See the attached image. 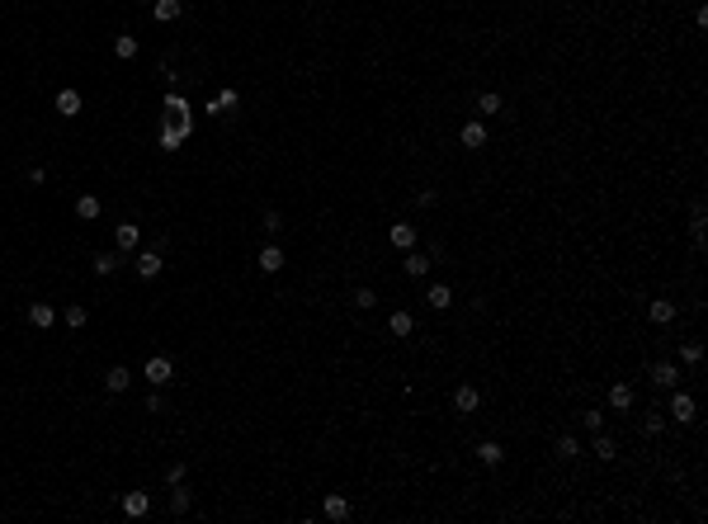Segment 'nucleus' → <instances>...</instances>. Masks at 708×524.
Instances as JSON below:
<instances>
[{"label":"nucleus","instance_id":"obj_1","mask_svg":"<svg viewBox=\"0 0 708 524\" xmlns=\"http://www.w3.org/2000/svg\"><path fill=\"white\" fill-rule=\"evenodd\" d=\"M142 378H147L152 388H161V383H170V378H175V364H170L165 354H147V364H142Z\"/></svg>","mask_w":708,"mask_h":524},{"label":"nucleus","instance_id":"obj_2","mask_svg":"<svg viewBox=\"0 0 708 524\" xmlns=\"http://www.w3.org/2000/svg\"><path fill=\"white\" fill-rule=\"evenodd\" d=\"M694 411H699V406H694V397L680 392V388H671V420L689 425V420H694Z\"/></svg>","mask_w":708,"mask_h":524},{"label":"nucleus","instance_id":"obj_3","mask_svg":"<svg viewBox=\"0 0 708 524\" xmlns=\"http://www.w3.org/2000/svg\"><path fill=\"white\" fill-rule=\"evenodd\" d=\"M132 269H137V279H156L161 269H165V260H161V251H137Z\"/></svg>","mask_w":708,"mask_h":524},{"label":"nucleus","instance_id":"obj_4","mask_svg":"<svg viewBox=\"0 0 708 524\" xmlns=\"http://www.w3.org/2000/svg\"><path fill=\"white\" fill-rule=\"evenodd\" d=\"M652 383L656 388H680V364H671V359L652 364Z\"/></svg>","mask_w":708,"mask_h":524},{"label":"nucleus","instance_id":"obj_5","mask_svg":"<svg viewBox=\"0 0 708 524\" xmlns=\"http://www.w3.org/2000/svg\"><path fill=\"white\" fill-rule=\"evenodd\" d=\"M430 264H435L430 255H420V251H406V260H401V274H406V279H425V274H430Z\"/></svg>","mask_w":708,"mask_h":524},{"label":"nucleus","instance_id":"obj_6","mask_svg":"<svg viewBox=\"0 0 708 524\" xmlns=\"http://www.w3.org/2000/svg\"><path fill=\"white\" fill-rule=\"evenodd\" d=\"M184 15V0H152V19H161V24H175Z\"/></svg>","mask_w":708,"mask_h":524},{"label":"nucleus","instance_id":"obj_7","mask_svg":"<svg viewBox=\"0 0 708 524\" xmlns=\"http://www.w3.org/2000/svg\"><path fill=\"white\" fill-rule=\"evenodd\" d=\"M80 109H85L80 90H57V114H62V118H76Z\"/></svg>","mask_w":708,"mask_h":524},{"label":"nucleus","instance_id":"obj_8","mask_svg":"<svg viewBox=\"0 0 708 524\" xmlns=\"http://www.w3.org/2000/svg\"><path fill=\"white\" fill-rule=\"evenodd\" d=\"M458 142H463L468 152H482V147H487V123H463Z\"/></svg>","mask_w":708,"mask_h":524},{"label":"nucleus","instance_id":"obj_9","mask_svg":"<svg viewBox=\"0 0 708 524\" xmlns=\"http://www.w3.org/2000/svg\"><path fill=\"white\" fill-rule=\"evenodd\" d=\"M147 510H152V491H128V496H123V515L142 520Z\"/></svg>","mask_w":708,"mask_h":524},{"label":"nucleus","instance_id":"obj_10","mask_svg":"<svg viewBox=\"0 0 708 524\" xmlns=\"http://www.w3.org/2000/svg\"><path fill=\"white\" fill-rule=\"evenodd\" d=\"M137 241H142V227H137V222H118L114 246H118V251H137Z\"/></svg>","mask_w":708,"mask_h":524},{"label":"nucleus","instance_id":"obj_11","mask_svg":"<svg viewBox=\"0 0 708 524\" xmlns=\"http://www.w3.org/2000/svg\"><path fill=\"white\" fill-rule=\"evenodd\" d=\"M453 406H458V411H463V416H472V411H477V406H482V392H477V388H468V383H463V388H453Z\"/></svg>","mask_w":708,"mask_h":524},{"label":"nucleus","instance_id":"obj_12","mask_svg":"<svg viewBox=\"0 0 708 524\" xmlns=\"http://www.w3.org/2000/svg\"><path fill=\"white\" fill-rule=\"evenodd\" d=\"M53 321H57V307H53V302H33V307H28V326H38V331H48Z\"/></svg>","mask_w":708,"mask_h":524},{"label":"nucleus","instance_id":"obj_13","mask_svg":"<svg viewBox=\"0 0 708 524\" xmlns=\"http://www.w3.org/2000/svg\"><path fill=\"white\" fill-rule=\"evenodd\" d=\"M388 236H392L397 251H416V227H411V222H392V232H388Z\"/></svg>","mask_w":708,"mask_h":524},{"label":"nucleus","instance_id":"obj_14","mask_svg":"<svg viewBox=\"0 0 708 524\" xmlns=\"http://www.w3.org/2000/svg\"><path fill=\"white\" fill-rule=\"evenodd\" d=\"M388 331H392L397 341H406V336L416 331V316H411V312H392V316H388Z\"/></svg>","mask_w":708,"mask_h":524},{"label":"nucleus","instance_id":"obj_15","mask_svg":"<svg viewBox=\"0 0 708 524\" xmlns=\"http://www.w3.org/2000/svg\"><path fill=\"white\" fill-rule=\"evenodd\" d=\"M321 510H326V520H350V500L341 491H331V496L321 500Z\"/></svg>","mask_w":708,"mask_h":524},{"label":"nucleus","instance_id":"obj_16","mask_svg":"<svg viewBox=\"0 0 708 524\" xmlns=\"http://www.w3.org/2000/svg\"><path fill=\"white\" fill-rule=\"evenodd\" d=\"M425 302H430L435 312H444V307H453V289H448V284H430V293H425Z\"/></svg>","mask_w":708,"mask_h":524},{"label":"nucleus","instance_id":"obj_17","mask_svg":"<svg viewBox=\"0 0 708 524\" xmlns=\"http://www.w3.org/2000/svg\"><path fill=\"white\" fill-rule=\"evenodd\" d=\"M477 458H482L487 468H500V463H505V449H500L496 440H482V444H477Z\"/></svg>","mask_w":708,"mask_h":524},{"label":"nucleus","instance_id":"obj_18","mask_svg":"<svg viewBox=\"0 0 708 524\" xmlns=\"http://www.w3.org/2000/svg\"><path fill=\"white\" fill-rule=\"evenodd\" d=\"M128 383H132V373H128L123 364H114V368L105 373V388H109V392H128Z\"/></svg>","mask_w":708,"mask_h":524},{"label":"nucleus","instance_id":"obj_19","mask_svg":"<svg viewBox=\"0 0 708 524\" xmlns=\"http://www.w3.org/2000/svg\"><path fill=\"white\" fill-rule=\"evenodd\" d=\"M647 316H652L656 326H666V321H675V302L671 298H656L652 307H647Z\"/></svg>","mask_w":708,"mask_h":524},{"label":"nucleus","instance_id":"obj_20","mask_svg":"<svg viewBox=\"0 0 708 524\" xmlns=\"http://www.w3.org/2000/svg\"><path fill=\"white\" fill-rule=\"evenodd\" d=\"M609 406H614V411H633V388L628 383H614V388H609Z\"/></svg>","mask_w":708,"mask_h":524},{"label":"nucleus","instance_id":"obj_21","mask_svg":"<svg viewBox=\"0 0 708 524\" xmlns=\"http://www.w3.org/2000/svg\"><path fill=\"white\" fill-rule=\"evenodd\" d=\"M184 137H189V132H184L180 123H170V128H161V147H165V152H180Z\"/></svg>","mask_w":708,"mask_h":524},{"label":"nucleus","instance_id":"obj_22","mask_svg":"<svg viewBox=\"0 0 708 524\" xmlns=\"http://www.w3.org/2000/svg\"><path fill=\"white\" fill-rule=\"evenodd\" d=\"M76 217H80V222H95V217H100V199H95V194H80V199H76Z\"/></svg>","mask_w":708,"mask_h":524},{"label":"nucleus","instance_id":"obj_23","mask_svg":"<svg viewBox=\"0 0 708 524\" xmlns=\"http://www.w3.org/2000/svg\"><path fill=\"white\" fill-rule=\"evenodd\" d=\"M260 269H264V274H279V269H284V251H279V246H264V251H260Z\"/></svg>","mask_w":708,"mask_h":524},{"label":"nucleus","instance_id":"obj_24","mask_svg":"<svg viewBox=\"0 0 708 524\" xmlns=\"http://www.w3.org/2000/svg\"><path fill=\"white\" fill-rule=\"evenodd\" d=\"M114 57H118V62H132V57H137V38H132V33H118V38H114Z\"/></svg>","mask_w":708,"mask_h":524},{"label":"nucleus","instance_id":"obj_25","mask_svg":"<svg viewBox=\"0 0 708 524\" xmlns=\"http://www.w3.org/2000/svg\"><path fill=\"white\" fill-rule=\"evenodd\" d=\"M90 269H95V274H100V279H109V274H114V269H118V255H114V251H100V255H95V264H90Z\"/></svg>","mask_w":708,"mask_h":524},{"label":"nucleus","instance_id":"obj_26","mask_svg":"<svg viewBox=\"0 0 708 524\" xmlns=\"http://www.w3.org/2000/svg\"><path fill=\"white\" fill-rule=\"evenodd\" d=\"M590 453H595V458H604V463H609V458H614V453H619V449H614V440H609V435H604V430H595V444H590Z\"/></svg>","mask_w":708,"mask_h":524},{"label":"nucleus","instance_id":"obj_27","mask_svg":"<svg viewBox=\"0 0 708 524\" xmlns=\"http://www.w3.org/2000/svg\"><path fill=\"white\" fill-rule=\"evenodd\" d=\"M62 321H66V326H71V331H80V326H85V321H90V312H85V307H80V302H71V307H66V312H62Z\"/></svg>","mask_w":708,"mask_h":524},{"label":"nucleus","instance_id":"obj_28","mask_svg":"<svg viewBox=\"0 0 708 524\" xmlns=\"http://www.w3.org/2000/svg\"><path fill=\"white\" fill-rule=\"evenodd\" d=\"M189 505H194V496L184 491V482H180V487L170 491V510H175V515H189Z\"/></svg>","mask_w":708,"mask_h":524},{"label":"nucleus","instance_id":"obj_29","mask_svg":"<svg viewBox=\"0 0 708 524\" xmlns=\"http://www.w3.org/2000/svg\"><path fill=\"white\" fill-rule=\"evenodd\" d=\"M680 359H684L689 368H694V364H704V345H699V341H684V345H680Z\"/></svg>","mask_w":708,"mask_h":524},{"label":"nucleus","instance_id":"obj_30","mask_svg":"<svg viewBox=\"0 0 708 524\" xmlns=\"http://www.w3.org/2000/svg\"><path fill=\"white\" fill-rule=\"evenodd\" d=\"M212 105H217V109H222V114H232V109H236V105H241V95H236V90H232V85H227V90H217V100H212Z\"/></svg>","mask_w":708,"mask_h":524},{"label":"nucleus","instance_id":"obj_31","mask_svg":"<svg viewBox=\"0 0 708 524\" xmlns=\"http://www.w3.org/2000/svg\"><path fill=\"white\" fill-rule=\"evenodd\" d=\"M477 114H500V95H496V90L477 95Z\"/></svg>","mask_w":708,"mask_h":524},{"label":"nucleus","instance_id":"obj_32","mask_svg":"<svg viewBox=\"0 0 708 524\" xmlns=\"http://www.w3.org/2000/svg\"><path fill=\"white\" fill-rule=\"evenodd\" d=\"M350 302H354L359 312H368V307H378V293H373V289H354V298H350Z\"/></svg>","mask_w":708,"mask_h":524},{"label":"nucleus","instance_id":"obj_33","mask_svg":"<svg viewBox=\"0 0 708 524\" xmlns=\"http://www.w3.org/2000/svg\"><path fill=\"white\" fill-rule=\"evenodd\" d=\"M557 453H562V458H577V453H581V444L572 440V435H562V440H557Z\"/></svg>","mask_w":708,"mask_h":524},{"label":"nucleus","instance_id":"obj_34","mask_svg":"<svg viewBox=\"0 0 708 524\" xmlns=\"http://www.w3.org/2000/svg\"><path fill=\"white\" fill-rule=\"evenodd\" d=\"M165 109L180 118V114H189V100H184V95H165Z\"/></svg>","mask_w":708,"mask_h":524},{"label":"nucleus","instance_id":"obj_35","mask_svg":"<svg viewBox=\"0 0 708 524\" xmlns=\"http://www.w3.org/2000/svg\"><path fill=\"white\" fill-rule=\"evenodd\" d=\"M581 425H586L590 435H595V430H604V411H586V416H581Z\"/></svg>","mask_w":708,"mask_h":524},{"label":"nucleus","instance_id":"obj_36","mask_svg":"<svg viewBox=\"0 0 708 524\" xmlns=\"http://www.w3.org/2000/svg\"><path fill=\"white\" fill-rule=\"evenodd\" d=\"M184 477H189V468H184V463H170V468H165V482H170V487H180Z\"/></svg>","mask_w":708,"mask_h":524},{"label":"nucleus","instance_id":"obj_37","mask_svg":"<svg viewBox=\"0 0 708 524\" xmlns=\"http://www.w3.org/2000/svg\"><path fill=\"white\" fill-rule=\"evenodd\" d=\"M666 430V416H647L642 420V435H661Z\"/></svg>","mask_w":708,"mask_h":524},{"label":"nucleus","instance_id":"obj_38","mask_svg":"<svg viewBox=\"0 0 708 524\" xmlns=\"http://www.w3.org/2000/svg\"><path fill=\"white\" fill-rule=\"evenodd\" d=\"M279 227H284V217H279V213L269 208V213H264V232H279Z\"/></svg>","mask_w":708,"mask_h":524}]
</instances>
